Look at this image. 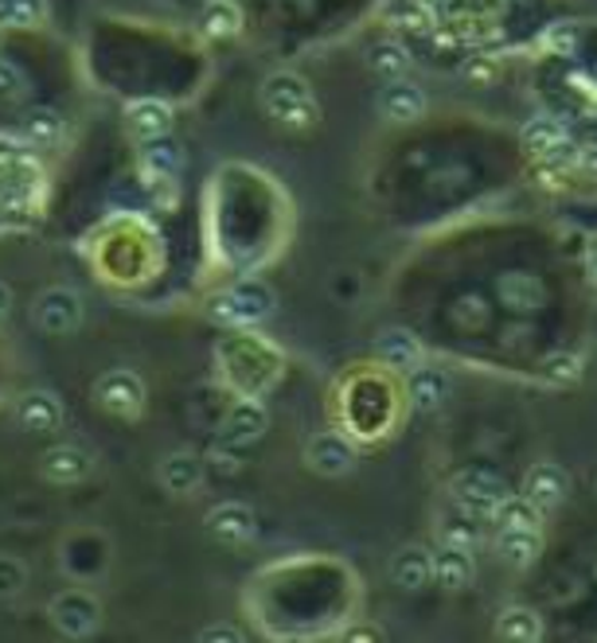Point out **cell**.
<instances>
[{
    "label": "cell",
    "instance_id": "cell-1",
    "mask_svg": "<svg viewBox=\"0 0 597 643\" xmlns=\"http://www.w3.org/2000/svg\"><path fill=\"white\" fill-rule=\"evenodd\" d=\"M216 363H219V379H223L227 390H235V398L242 394L262 398L281 374L278 348L266 343L262 335H255L250 328H235V332L219 343Z\"/></svg>",
    "mask_w": 597,
    "mask_h": 643
},
{
    "label": "cell",
    "instance_id": "cell-2",
    "mask_svg": "<svg viewBox=\"0 0 597 643\" xmlns=\"http://www.w3.org/2000/svg\"><path fill=\"white\" fill-rule=\"evenodd\" d=\"M258 102H262V110L286 129H312L320 121L317 94H312V87L297 71L266 74L262 90H258Z\"/></svg>",
    "mask_w": 597,
    "mask_h": 643
},
{
    "label": "cell",
    "instance_id": "cell-3",
    "mask_svg": "<svg viewBox=\"0 0 597 643\" xmlns=\"http://www.w3.org/2000/svg\"><path fill=\"white\" fill-rule=\"evenodd\" d=\"M273 309H278V293L262 278H239L211 301V317L227 328H258L273 317Z\"/></svg>",
    "mask_w": 597,
    "mask_h": 643
},
{
    "label": "cell",
    "instance_id": "cell-4",
    "mask_svg": "<svg viewBox=\"0 0 597 643\" xmlns=\"http://www.w3.org/2000/svg\"><path fill=\"white\" fill-rule=\"evenodd\" d=\"M48 620L63 640H90L102 627V601L94 589L74 581L48 601Z\"/></svg>",
    "mask_w": 597,
    "mask_h": 643
},
{
    "label": "cell",
    "instance_id": "cell-5",
    "mask_svg": "<svg viewBox=\"0 0 597 643\" xmlns=\"http://www.w3.org/2000/svg\"><path fill=\"white\" fill-rule=\"evenodd\" d=\"M90 402L102 413H110V418L133 421L141 418L145 405H149V386H145L141 374L129 371V366H110V371L98 374L94 386H90Z\"/></svg>",
    "mask_w": 597,
    "mask_h": 643
},
{
    "label": "cell",
    "instance_id": "cell-6",
    "mask_svg": "<svg viewBox=\"0 0 597 643\" xmlns=\"http://www.w3.org/2000/svg\"><path fill=\"white\" fill-rule=\"evenodd\" d=\"M449 492H454V503L465 515H472L477 523H492L496 508H500V500L508 495V488H504V480L496 476V472L469 469V472H457Z\"/></svg>",
    "mask_w": 597,
    "mask_h": 643
},
{
    "label": "cell",
    "instance_id": "cell-7",
    "mask_svg": "<svg viewBox=\"0 0 597 643\" xmlns=\"http://www.w3.org/2000/svg\"><path fill=\"white\" fill-rule=\"evenodd\" d=\"M82 297L74 293L71 285H48L40 297L32 301V324L40 328L43 335H71L82 328Z\"/></svg>",
    "mask_w": 597,
    "mask_h": 643
},
{
    "label": "cell",
    "instance_id": "cell-8",
    "mask_svg": "<svg viewBox=\"0 0 597 643\" xmlns=\"http://www.w3.org/2000/svg\"><path fill=\"white\" fill-rule=\"evenodd\" d=\"M59 565H63V573L71 581H94L106 573V565H110V542H106V534L98 531H74L67 534L63 542H59Z\"/></svg>",
    "mask_w": 597,
    "mask_h": 643
},
{
    "label": "cell",
    "instance_id": "cell-9",
    "mask_svg": "<svg viewBox=\"0 0 597 643\" xmlns=\"http://www.w3.org/2000/svg\"><path fill=\"white\" fill-rule=\"evenodd\" d=\"M12 421H17L24 433H59L67 421V405L63 398L56 394V390L48 386H32L24 390V394H17V402H12Z\"/></svg>",
    "mask_w": 597,
    "mask_h": 643
},
{
    "label": "cell",
    "instance_id": "cell-10",
    "mask_svg": "<svg viewBox=\"0 0 597 643\" xmlns=\"http://www.w3.org/2000/svg\"><path fill=\"white\" fill-rule=\"evenodd\" d=\"M266 429H270V410L262 405V398L242 394V398H235L231 410H227L223 421H219V441L235 449H247L266 438Z\"/></svg>",
    "mask_w": 597,
    "mask_h": 643
},
{
    "label": "cell",
    "instance_id": "cell-11",
    "mask_svg": "<svg viewBox=\"0 0 597 643\" xmlns=\"http://www.w3.org/2000/svg\"><path fill=\"white\" fill-rule=\"evenodd\" d=\"M94 469H98L94 453L74 445V441H59V445L43 449V456H40V476L59 488L87 484V480L94 476Z\"/></svg>",
    "mask_w": 597,
    "mask_h": 643
},
{
    "label": "cell",
    "instance_id": "cell-12",
    "mask_svg": "<svg viewBox=\"0 0 597 643\" xmlns=\"http://www.w3.org/2000/svg\"><path fill=\"white\" fill-rule=\"evenodd\" d=\"M203 526L216 542L223 546H250L258 539V515L250 503L242 500H223L203 515Z\"/></svg>",
    "mask_w": 597,
    "mask_h": 643
},
{
    "label": "cell",
    "instance_id": "cell-13",
    "mask_svg": "<svg viewBox=\"0 0 597 643\" xmlns=\"http://www.w3.org/2000/svg\"><path fill=\"white\" fill-rule=\"evenodd\" d=\"M359 453L351 445V438L336 433V429H325V433H312L305 441V464H309L317 476H348L356 469Z\"/></svg>",
    "mask_w": 597,
    "mask_h": 643
},
{
    "label": "cell",
    "instance_id": "cell-14",
    "mask_svg": "<svg viewBox=\"0 0 597 643\" xmlns=\"http://www.w3.org/2000/svg\"><path fill=\"white\" fill-rule=\"evenodd\" d=\"M208 480V464L203 456L191 453V449H172L165 461L157 464V484L165 488L172 500H183V495H196Z\"/></svg>",
    "mask_w": 597,
    "mask_h": 643
},
{
    "label": "cell",
    "instance_id": "cell-15",
    "mask_svg": "<svg viewBox=\"0 0 597 643\" xmlns=\"http://www.w3.org/2000/svg\"><path fill=\"white\" fill-rule=\"evenodd\" d=\"M126 129L137 144L157 141V137H168L176 129V110L165 98H137V102L126 106Z\"/></svg>",
    "mask_w": 597,
    "mask_h": 643
},
{
    "label": "cell",
    "instance_id": "cell-16",
    "mask_svg": "<svg viewBox=\"0 0 597 643\" xmlns=\"http://www.w3.org/2000/svg\"><path fill=\"white\" fill-rule=\"evenodd\" d=\"M375 106H379V113L387 121H398V125H407V121H418L426 113V90L415 87L410 79H387V87L379 90V98H375Z\"/></svg>",
    "mask_w": 597,
    "mask_h": 643
},
{
    "label": "cell",
    "instance_id": "cell-17",
    "mask_svg": "<svg viewBox=\"0 0 597 643\" xmlns=\"http://www.w3.org/2000/svg\"><path fill=\"white\" fill-rule=\"evenodd\" d=\"M375 355H379L382 366H390V371H415L418 363H426V348L422 340H418L415 332H407V328H387V332L375 340Z\"/></svg>",
    "mask_w": 597,
    "mask_h": 643
},
{
    "label": "cell",
    "instance_id": "cell-18",
    "mask_svg": "<svg viewBox=\"0 0 597 643\" xmlns=\"http://www.w3.org/2000/svg\"><path fill=\"white\" fill-rule=\"evenodd\" d=\"M137 168H141V180H180L183 168V149L168 137H157V141L141 144V157H137Z\"/></svg>",
    "mask_w": 597,
    "mask_h": 643
},
{
    "label": "cell",
    "instance_id": "cell-19",
    "mask_svg": "<svg viewBox=\"0 0 597 643\" xmlns=\"http://www.w3.org/2000/svg\"><path fill=\"white\" fill-rule=\"evenodd\" d=\"M566 492H570V476H566L558 464H535L531 472H527V480H524V495L535 503L539 511H550V508H558V503L566 500Z\"/></svg>",
    "mask_w": 597,
    "mask_h": 643
},
{
    "label": "cell",
    "instance_id": "cell-20",
    "mask_svg": "<svg viewBox=\"0 0 597 643\" xmlns=\"http://www.w3.org/2000/svg\"><path fill=\"white\" fill-rule=\"evenodd\" d=\"M430 570L438 577V585L446 589H465L472 577H477V562H472V550L454 546V542H441L430 554Z\"/></svg>",
    "mask_w": 597,
    "mask_h": 643
},
{
    "label": "cell",
    "instance_id": "cell-21",
    "mask_svg": "<svg viewBox=\"0 0 597 643\" xmlns=\"http://www.w3.org/2000/svg\"><path fill=\"white\" fill-rule=\"evenodd\" d=\"M496 550H500V557L508 565H516V570H527V565H535V562H539V554H543L539 526H500Z\"/></svg>",
    "mask_w": 597,
    "mask_h": 643
},
{
    "label": "cell",
    "instance_id": "cell-22",
    "mask_svg": "<svg viewBox=\"0 0 597 643\" xmlns=\"http://www.w3.org/2000/svg\"><path fill=\"white\" fill-rule=\"evenodd\" d=\"M410 374V402H415V410H422V413H430V410H438L441 402L449 398V374L441 371V366H426V363H418L415 371H407Z\"/></svg>",
    "mask_w": 597,
    "mask_h": 643
},
{
    "label": "cell",
    "instance_id": "cell-23",
    "mask_svg": "<svg viewBox=\"0 0 597 643\" xmlns=\"http://www.w3.org/2000/svg\"><path fill=\"white\" fill-rule=\"evenodd\" d=\"M434 577L430 570V550L422 546H402L395 557H390V581H395L398 589H410V593H418V589H426Z\"/></svg>",
    "mask_w": 597,
    "mask_h": 643
},
{
    "label": "cell",
    "instance_id": "cell-24",
    "mask_svg": "<svg viewBox=\"0 0 597 643\" xmlns=\"http://www.w3.org/2000/svg\"><path fill=\"white\" fill-rule=\"evenodd\" d=\"M199 32L208 36V40H231V36L242 32V9L235 0H203Z\"/></svg>",
    "mask_w": 597,
    "mask_h": 643
},
{
    "label": "cell",
    "instance_id": "cell-25",
    "mask_svg": "<svg viewBox=\"0 0 597 643\" xmlns=\"http://www.w3.org/2000/svg\"><path fill=\"white\" fill-rule=\"evenodd\" d=\"M51 20V0H0V32H28Z\"/></svg>",
    "mask_w": 597,
    "mask_h": 643
},
{
    "label": "cell",
    "instance_id": "cell-26",
    "mask_svg": "<svg viewBox=\"0 0 597 643\" xmlns=\"http://www.w3.org/2000/svg\"><path fill=\"white\" fill-rule=\"evenodd\" d=\"M496 632L504 640H516V643H531V640H543V620L535 609H524V604H511V609L500 612V624Z\"/></svg>",
    "mask_w": 597,
    "mask_h": 643
},
{
    "label": "cell",
    "instance_id": "cell-27",
    "mask_svg": "<svg viewBox=\"0 0 597 643\" xmlns=\"http://www.w3.org/2000/svg\"><path fill=\"white\" fill-rule=\"evenodd\" d=\"M563 137H566L563 121L550 118V113H539V118H531L524 129H519V141H524V149L535 152V157H547Z\"/></svg>",
    "mask_w": 597,
    "mask_h": 643
},
{
    "label": "cell",
    "instance_id": "cell-28",
    "mask_svg": "<svg viewBox=\"0 0 597 643\" xmlns=\"http://www.w3.org/2000/svg\"><path fill=\"white\" fill-rule=\"evenodd\" d=\"M371 67H375V74H382V79H402V74L410 71L407 43H398V40L375 43L371 48Z\"/></svg>",
    "mask_w": 597,
    "mask_h": 643
},
{
    "label": "cell",
    "instance_id": "cell-29",
    "mask_svg": "<svg viewBox=\"0 0 597 643\" xmlns=\"http://www.w3.org/2000/svg\"><path fill=\"white\" fill-rule=\"evenodd\" d=\"M28 98H32V82H28L24 67L0 56V106H28Z\"/></svg>",
    "mask_w": 597,
    "mask_h": 643
},
{
    "label": "cell",
    "instance_id": "cell-30",
    "mask_svg": "<svg viewBox=\"0 0 597 643\" xmlns=\"http://www.w3.org/2000/svg\"><path fill=\"white\" fill-rule=\"evenodd\" d=\"M496 526H539L543 523V511L535 508L527 495H504L500 508L492 515Z\"/></svg>",
    "mask_w": 597,
    "mask_h": 643
},
{
    "label": "cell",
    "instance_id": "cell-31",
    "mask_svg": "<svg viewBox=\"0 0 597 643\" xmlns=\"http://www.w3.org/2000/svg\"><path fill=\"white\" fill-rule=\"evenodd\" d=\"M24 137L32 144H56L63 137V118L56 110H32L24 118Z\"/></svg>",
    "mask_w": 597,
    "mask_h": 643
},
{
    "label": "cell",
    "instance_id": "cell-32",
    "mask_svg": "<svg viewBox=\"0 0 597 643\" xmlns=\"http://www.w3.org/2000/svg\"><path fill=\"white\" fill-rule=\"evenodd\" d=\"M578 43H581V32L574 20H555V24H547V32H543V48L550 51V56H578Z\"/></svg>",
    "mask_w": 597,
    "mask_h": 643
},
{
    "label": "cell",
    "instance_id": "cell-33",
    "mask_svg": "<svg viewBox=\"0 0 597 643\" xmlns=\"http://www.w3.org/2000/svg\"><path fill=\"white\" fill-rule=\"evenodd\" d=\"M28 589V565L17 554H0V601H17Z\"/></svg>",
    "mask_w": 597,
    "mask_h": 643
},
{
    "label": "cell",
    "instance_id": "cell-34",
    "mask_svg": "<svg viewBox=\"0 0 597 643\" xmlns=\"http://www.w3.org/2000/svg\"><path fill=\"white\" fill-rule=\"evenodd\" d=\"M203 464H208V472H216V476H239V472H242V456H239V449H235V445H223V441H216V445L208 449Z\"/></svg>",
    "mask_w": 597,
    "mask_h": 643
},
{
    "label": "cell",
    "instance_id": "cell-35",
    "mask_svg": "<svg viewBox=\"0 0 597 643\" xmlns=\"http://www.w3.org/2000/svg\"><path fill=\"white\" fill-rule=\"evenodd\" d=\"M581 374V359L570 355V351H558V355H550L547 363H543V379L547 382H578Z\"/></svg>",
    "mask_w": 597,
    "mask_h": 643
},
{
    "label": "cell",
    "instance_id": "cell-36",
    "mask_svg": "<svg viewBox=\"0 0 597 643\" xmlns=\"http://www.w3.org/2000/svg\"><path fill=\"white\" fill-rule=\"evenodd\" d=\"M477 539H480L477 519H472V515H465V511H461V519H449V523L441 526V542H454V546L472 550V546H477Z\"/></svg>",
    "mask_w": 597,
    "mask_h": 643
},
{
    "label": "cell",
    "instance_id": "cell-37",
    "mask_svg": "<svg viewBox=\"0 0 597 643\" xmlns=\"http://www.w3.org/2000/svg\"><path fill=\"white\" fill-rule=\"evenodd\" d=\"M199 640H203V643H242V640H247V632H242V627H235V624H211V627H203V632H199Z\"/></svg>",
    "mask_w": 597,
    "mask_h": 643
},
{
    "label": "cell",
    "instance_id": "cell-38",
    "mask_svg": "<svg viewBox=\"0 0 597 643\" xmlns=\"http://www.w3.org/2000/svg\"><path fill=\"white\" fill-rule=\"evenodd\" d=\"M465 74L477 82H488L492 79V63H488V59H469V63H465Z\"/></svg>",
    "mask_w": 597,
    "mask_h": 643
},
{
    "label": "cell",
    "instance_id": "cell-39",
    "mask_svg": "<svg viewBox=\"0 0 597 643\" xmlns=\"http://www.w3.org/2000/svg\"><path fill=\"white\" fill-rule=\"evenodd\" d=\"M12 317V285L9 281H0V324Z\"/></svg>",
    "mask_w": 597,
    "mask_h": 643
},
{
    "label": "cell",
    "instance_id": "cell-40",
    "mask_svg": "<svg viewBox=\"0 0 597 643\" xmlns=\"http://www.w3.org/2000/svg\"><path fill=\"white\" fill-rule=\"evenodd\" d=\"M348 640H379V632L375 627H356V632H348Z\"/></svg>",
    "mask_w": 597,
    "mask_h": 643
},
{
    "label": "cell",
    "instance_id": "cell-41",
    "mask_svg": "<svg viewBox=\"0 0 597 643\" xmlns=\"http://www.w3.org/2000/svg\"><path fill=\"white\" fill-rule=\"evenodd\" d=\"M426 9H438V4H446V0H422Z\"/></svg>",
    "mask_w": 597,
    "mask_h": 643
},
{
    "label": "cell",
    "instance_id": "cell-42",
    "mask_svg": "<svg viewBox=\"0 0 597 643\" xmlns=\"http://www.w3.org/2000/svg\"><path fill=\"white\" fill-rule=\"evenodd\" d=\"M293 4H297V9H309V4H312V0H293Z\"/></svg>",
    "mask_w": 597,
    "mask_h": 643
},
{
    "label": "cell",
    "instance_id": "cell-43",
    "mask_svg": "<svg viewBox=\"0 0 597 643\" xmlns=\"http://www.w3.org/2000/svg\"><path fill=\"white\" fill-rule=\"evenodd\" d=\"M589 270H594V285H597V258H594V265H589Z\"/></svg>",
    "mask_w": 597,
    "mask_h": 643
},
{
    "label": "cell",
    "instance_id": "cell-44",
    "mask_svg": "<svg viewBox=\"0 0 597 643\" xmlns=\"http://www.w3.org/2000/svg\"><path fill=\"white\" fill-rule=\"evenodd\" d=\"M0 43H4V32H0Z\"/></svg>",
    "mask_w": 597,
    "mask_h": 643
}]
</instances>
